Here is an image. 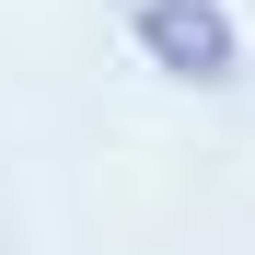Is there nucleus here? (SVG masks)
<instances>
[{
	"mask_svg": "<svg viewBox=\"0 0 255 255\" xmlns=\"http://www.w3.org/2000/svg\"><path fill=\"white\" fill-rule=\"evenodd\" d=\"M128 47L162 81H232L244 70V23H232V0H128Z\"/></svg>",
	"mask_w": 255,
	"mask_h": 255,
	"instance_id": "obj_1",
	"label": "nucleus"
}]
</instances>
